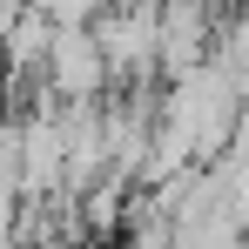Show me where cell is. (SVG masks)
<instances>
[{
  "label": "cell",
  "mask_w": 249,
  "mask_h": 249,
  "mask_svg": "<svg viewBox=\"0 0 249 249\" xmlns=\"http://www.w3.org/2000/svg\"><path fill=\"white\" fill-rule=\"evenodd\" d=\"M34 7H47L61 27H94V20H101L115 0H34Z\"/></svg>",
  "instance_id": "cell-6"
},
{
  "label": "cell",
  "mask_w": 249,
  "mask_h": 249,
  "mask_svg": "<svg viewBox=\"0 0 249 249\" xmlns=\"http://www.w3.org/2000/svg\"><path fill=\"white\" fill-rule=\"evenodd\" d=\"M209 7H215V0H209Z\"/></svg>",
  "instance_id": "cell-7"
},
{
  "label": "cell",
  "mask_w": 249,
  "mask_h": 249,
  "mask_svg": "<svg viewBox=\"0 0 249 249\" xmlns=\"http://www.w3.org/2000/svg\"><path fill=\"white\" fill-rule=\"evenodd\" d=\"M94 34H101V54H108L115 81L142 88L148 74H162V7H108L94 20Z\"/></svg>",
  "instance_id": "cell-3"
},
{
  "label": "cell",
  "mask_w": 249,
  "mask_h": 249,
  "mask_svg": "<svg viewBox=\"0 0 249 249\" xmlns=\"http://www.w3.org/2000/svg\"><path fill=\"white\" fill-rule=\"evenodd\" d=\"M215 47V7L209 0H162V74H196Z\"/></svg>",
  "instance_id": "cell-4"
},
{
  "label": "cell",
  "mask_w": 249,
  "mask_h": 249,
  "mask_svg": "<svg viewBox=\"0 0 249 249\" xmlns=\"http://www.w3.org/2000/svg\"><path fill=\"white\" fill-rule=\"evenodd\" d=\"M243 115H249V88L229 68H215V61H202L182 81H168V94H162V128L189 142L196 162H215L236 142V122Z\"/></svg>",
  "instance_id": "cell-1"
},
{
  "label": "cell",
  "mask_w": 249,
  "mask_h": 249,
  "mask_svg": "<svg viewBox=\"0 0 249 249\" xmlns=\"http://www.w3.org/2000/svg\"><path fill=\"white\" fill-rule=\"evenodd\" d=\"M41 81H47V94H54L61 108H94V101L108 94V81H115V68H108V54H101V34H94V27H61Z\"/></svg>",
  "instance_id": "cell-2"
},
{
  "label": "cell",
  "mask_w": 249,
  "mask_h": 249,
  "mask_svg": "<svg viewBox=\"0 0 249 249\" xmlns=\"http://www.w3.org/2000/svg\"><path fill=\"white\" fill-rule=\"evenodd\" d=\"M54 34H61V20L47 14V7H20L7 27H0V54H7V74H47V54H54Z\"/></svg>",
  "instance_id": "cell-5"
}]
</instances>
